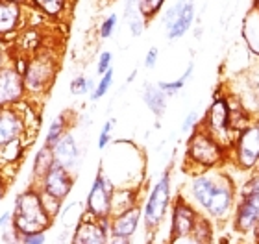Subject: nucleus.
I'll use <instances>...</instances> for the list:
<instances>
[{
	"label": "nucleus",
	"instance_id": "f257e3e1",
	"mask_svg": "<svg viewBox=\"0 0 259 244\" xmlns=\"http://www.w3.org/2000/svg\"><path fill=\"white\" fill-rule=\"evenodd\" d=\"M191 198L209 217L222 220L237 204V187L230 174L221 168L194 174L191 181Z\"/></svg>",
	"mask_w": 259,
	"mask_h": 244
},
{
	"label": "nucleus",
	"instance_id": "f03ea898",
	"mask_svg": "<svg viewBox=\"0 0 259 244\" xmlns=\"http://www.w3.org/2000/svg\"><path fill=\"white\" fill-rule=\"evenodd\" d=\"M184 163L193 174L222 168L230 163V148L198 126L191 135H187Z\"/></svg>",
	"mask_w": 259,
	"mask_h": 244
},
{
	"label": "nucleus",
	"instance_id": "7ed1b4c3",
	"mask_svg": "<svg viewBox=\"0 0 259 244\" xmlns=\"http://www.w3.org/2000/svg\"><path fill=\"white\" fill-rule=\"evenodd\" d=\"M52 213L47 209L41 190L28 189L17 196L13 209V226L22 235L45 233L52 224Z\"/></svg>",
	"mask_w": 259,
	"mask_h": 244
},
{
	"label": "nucleus",
	"instance_id": "20e7f679",
	"mask_svg": "<svg viewBox=\"0 0 259 244\" xmlns=\"http://www.w3.org/2000/svg\"><path fill=\"white\" fill-rule=\"evenodd\" d=\"M56 74H58V58L54 50L37 48L28 58L24 71H22L26 91L35 92V94L47 92L54 83Z\"/></svg>",
	"mask_w": 259,
	"mask_h": 244
},
{
	"label": "nucleus",
	"instance_id": "39448f33",
	"mask_svg": "<svg viewBox=\"0 0 259 244\" xmlns=\"http://www.w3.org/2000/svg\"><path fill=\"white\" fill-rule=\"evenodd\" d=\"M200 126L205 131H209L217 141H221L224 147H232L239 131L233 126V111H232V100L228 96L213 98L209 108L205 109V115L200 119Z\"/></svg>",
	"mask_w": 259,
	"mask_h": 244
},
{
	"label": "nucleus",
	"instance_id": "423d86ee",
	"mask_svg": "<svg viewBox=\"0 0 259 244\" xmlns=\"http://www.w3.org/2000/svg\"><path fill=\"white\" fill-rule=\"evenodd\" d=\"M26 135V120L15 106L0 108V158L15 161L21 154L22 137Z\"/></svg>",
	"mask_w": 259,
	"mask_h": 244
},
{
	"label": "nucleus",
	"instance_id": "0eeeda50",
	"mask_svg": "<svg viewBox=\"0 0 259 244\" xmlns=\"http://www.w3.org/2000/svg\"><path fill=\"white\" fill-rule=\"evenodd\" d=\"M230 161L243 172H254L259 163V119H252L230 147Z\"/></svg>",
	"mask_w": 259,
	"mask_h": 244
},
{
	"label": "nucleus",
	"instance_id": "6e6552de",
	"mask_svg": "<svg viewBox=\"0 0 259 244\" xmlns=\"http://www.w3.org/2000/svg\"><path fill=\"white\" fill-rule=\"evenodd\" d=\"M259 220V174L254 172L237 190L233 228L239 233H248Z\"/></svg>",
	"mask_w": 259,
	"mask_h": 244
},
{
	"label": "nucleus",
	"instance_id": "1a4fd4ad",
	"mask_svg": "<svg viewBox=\"0 0 259 244\" xmlns=\"http://www.w3.org/2000/svg\"><path fill=\"white\" fill-rule=\"evenodd\" d=\"M161 24L167 41H180L191 32L196 21V4L194 0H174L161 11Z\"/></svg>",
	"mask_w": 259,
	"mask_h": 244
},
{
	"label": "nucleus",
	"instance_id": "9d476101",
	"mask_svg": "<svg viewBox=\"0 0 259 244\" xmlns=\"http://www.w3.org/2000/svg\"><path fill=\"white\" fill-rule=\"evenodd\" d=\"M113 181L104 174V168L100 167L87 194V213L98 220H108L113 211Z\"/></svg>",
	"mask_w": 259,
	"mask_h": 244
},
{
	"label": "nucleus",
	"instance_id": "9b49d317",
	"mask_svg": "<svg viewBox=\"0 0 259 244\" xmlns=\"http://www.w3.org/2000/svg\"><path fill=\"white\" fill-rule=\"evenodd\" d=\"M168 202H170V168H167L161 174V178L157 179L154 185L145 207V224L148 229H154L159 226L167 213Z\"/></svg>",
	"mask_w": 259,
	"mask_h": 244
},
{
	"label": "nucleus",
	"instance_id": "f8f14e48",
	"mask_svg": "<svg viewBox=\"0 0 259 244\" xmlns=\"http://www.w3.org/2000/svg\"><path fill=\"white\" fill-rule=\"evenodd\" d=\"M72 187H74V176H72V172L63 168L61 165H58V163L41 179V194H43V198L54 202L58 206L70 194Z\"/></svg>",
	"mask_w": 259,
	"mask_h": 244
},
{
	"label": "nucleus",
	"instance_id": "ddd939ff",
	"mask_svg": "<svg viewBox=\"0 0 259 244\" xmlns=\"http://www.w3.org/2000/svg\"><path fill=\"white\" fill-rule=\"evenodd\" d=\"M26 94L24 76L15 67H0V108L15 106Z\"/></svg>",
	"mask_w": 259,
	"mask_h": 244
},
{
	"label": "nucleus",
	"instance_id": "4468645a",
	"mask_svg": "<svg viewBox=\"0 0 259 244\" xmlns=\"http://www.w3.org/2000/svg\"><path fill=\"white\" fill-rule=\"evenodd\" d=\"M198 217L200 213L191 206L189 202L185 200L184 196H178L172 206V228H170L172 239L180 240L189 237L193 233L196 222H198Z\"/></svg>",
	"mask_w": 259,
	"mask_h": 244
},
{
	"label": "nucleus",
	"instance_id": "2eb2a0df",
	"mask_svg": "<svg viewBox=\"0 0 259 244\" xmlns=\"http://www.w3.org/2000/svg\"><path fill=\"white\" fill-rule=\"evenodd\" d=\"M24 24V2L0 0V37H10L21 32Z\"/></svg>",
	"mask_w": 259,
	"mask_h": 244
},
{
	"label": "nucleus",
	"instance_id": "dca6fc26",
	"mask_svg": "<svg viewBox=\"0 0 259 244\" xmlns=\"http://www.w3.org/2000/svg\"><path fill=\"white\" fill-rule=\"evenodd\" d=\"M72 244H108L106 220H98L95 217L80 220L74 231V237H72Z\"/></svg>",
	"mask_w": 259,
	"mask_h": 244
},
{
	"label": "nucleus",
	"instance_id": "f3484780",
	"mask_svg": "<svg viewBox=\"0 0 259 244\" xmlns=\"http://www.w3.org/2000/svg\"><path fill=\"white\" fill-rule=\"evenodd\" d=\"M52 150H54V159L58 165H61V167L70 170V172H74L76 168H78L81 152H80V147H78L74 135H72L70 131L65 133L60 141L56 142V147L52 148Z\"/></svg>",
	"mask_w": 259,
	"mask_h": 244
},
{
	"label": "nucleus",
	"instance_id": "a211bd4d",
	"mask_svg": "<svg viewBox=\"0 0 259 244\" xmlns=\"http://www.w3.org/2000/svg\"><path fill=\"white\" fill-rule=\"evenodd\" d=\"M241 39L244 43V48L248 50L252 56L259 58V11L255 8H252V6L243 17Z\"/></svg>",
	"mask_w": 259,
	"mask_h": 244
},
{
	"label": "nucleus",
	"instance_id": "6ab92c4d",
	"mask_svg": "<svg viewBox=\"0 0 259 244\" xmlns=\"http://www.w3.org/2000/svg\"><path fill=\"white\" fill-rule=\"evenodd\" d=\"M143 102L152 113L156 115L157 119L165 115L167 111V104H168V96L167 92L163 91L161 87L157 83H152V81H146L143 85Z\"/></svg>",
	"mask_w": 259,
	"mask_h": 244
},
{
	"label": "nucleus",
	"instance_id": "aec40b11",
	"mask_svg": "<svg viewBox=\"0 0 259 244\" xmlns=\"http://www.w3.org/2000/svg\"><path fill=\"white\" fill-rule=\"evenodd\" d=\"M139 218H141V209L137 206L130 207V209H126V211L119 213V217L115 218L113 224H111V233H113V237L128 239L130 235L137 229Z\"/></svg>",
	"mask_w": 259,
	"mask_h": 244
},
{
	"label": "nucleus",
	"instance_id": "412c9836",
	"mask_svg": "<svg viewBox=\"0 0 259 244\" xmlns=\"http://www.w3.org/2000/svg\"><path fill=\"white\" fill-rule=\"evenodd\" d=\"M41 15L60 21L65 15L70 13V8L74 4V0H28Z\"/></svg>",
	"mask_w": 259,
	"mask_h": 244
},
{
	"label": "nucleus",
	"instance_id": "4be33fe9",
	"mask_svg": "<svg viewBox=\"0 0 259 244\" xmlns=\"http://www.w3.org/2000/svg\"><path fill=\"white\" fill-rule=\"evenodd\" d=\"M54 165H56L54 150L50 147H43L35 154V159H33V168H32L33 178L37 179V181H41Z\"/></svg>",
	"mask_w": 259,
	"mask_h": 244
},
{
	"label": "nucleus",
	"instance_id": "5701e85b",
	"mask_svg": "<svg viewBox=\"0 0 259 244\" xmlns=\"http://www.w3.org/2000/svg\"><path fill=\"white\" fill-rule=\"evenodd\" d=\"M65 133H69V115L67 113H60L52 120V124L49 128V133L45 137V147L54 148L56 142L60 141Z\"/></svg>",
	"mask_w": 259,
	"mask_h": 244
},
{
	"label": "nucleus",
	"instance_id": "b1692460",
	"mask_svg": "<svg viewBox=\"0 0 259 244\" xmlns=\"http://www.w3.org/2000/svg\"><path fill=\"white\" fill-rule=\"evenodd\" d=\"M193 72H194V63L191 61L189 65H187V69L184 71V74H182L180 78H176V80H170V81H157V85L167 92V96H174V94H178V92L185 87V83L191 80Z\"/></svg>",
	"mask_w": 259,
	"mask_h": 244
},
{
	"label": "nucleus",
	"instance_id": "393cba45",
	"mask_svg": "<svg viewBox=\"0 0 259 244\" xmlns=\"http://www.w3.org/2000/svg\"><path fill=\"white\" fill-rule=\"evenodd\" d=\"M165 4H167V0H139V11L146 21L152 22L156 17L161 15Z\"/></svg>",
	"mask_w": 259,
	"mask_h": 244
},
{
	"label": "nucleus",
	"instance_id": "a878e982",
	"mask_svg": "<svg viewBox=\"0 0 259 244\" xmlns=\"http://www.w3.org/2000/svg\"><path fill=\"white\" fill-rule=\"evenodd\" d=\"M111 83H113V69H109L106 74H102V76H100L97 87H95V91L91 92L93 102H97V100H100L102 96H106V92L111 89Z\"/></svg>",
	"mask_w": 259,
	"mask_h": 244
},
{
	"label": "nucleus",
	"instance_id": "bb28decb",
	"mask_svg": "<svg viewBox=\"0 0 259 244\" xmlns=\"http://www.w3.org/2000/svg\"><path fill=\"white\" fill-rule=\"evenodd\" d=\"M119 26V15L117 13H109L102 22H100V28H98V35L102 39H109L115 33Z\"/></svg>",
	"mask_w": 259,
	"mask_h": 244
},
{
	"label": "nucleus",
	"instance_id": "cd10ccee",
	"mask_svg": "<svg viewBox=\"0 0 259 244\" xmlns=\"http://www.w3.org/2000/svg\"><path fill=\"white\" fill-rule=\"evenodd\" d=\"M200 126V115L196 109H193V111H189V115L184 119V122H182V128H180V131L184 133V135H191L196 128Z\"/></svg>",
	"mask_w": 259,
	"mask_h": 244
},
{
	"label": "nucleus",
	"instance_id": "c85d7f7f",
	"mask_svg": "<svg viewBox=\"0 0 259 244\" xmlns=\"http://www.w3.org/2000/svg\"><path fill=\"white\" fill-rule=\"evenodd\" d=\"M87 91H91V80H87L85 76H76L70 81V92L72 94L80 96V94H85Z\"/></svg>",
	"mask_w": 259,
	"mask_h": 244
},
{
	"label": "nucleus",
	"instance_id": "c756f323",
	"mask_svg": "<svg viewBox=\"0 0 259 244\" xmlns=\"http://www.w3.org/2000/svg\"><path fill=\"white\" fill-rule=\"evenodd\" d=\"M109 69H113V54H111L109 50H104V52H100V56H98L97 72L102 76V74H106V72L109 71Z\"/></svg>",
	"mask_w": 259,
	"mask_h": 244
},
{
	"label": "nucleus",
	"instance_id": "7c9ffc66",
	"mask_svg": "<svg viewBox=\"0 0 259 244\" xmlns=\"http://www.w3.org/2000/svg\"><path fill=\"white\" fill-rule=\"evenodd\" d=\"M113 128H115V119H109L108 122L102 126L100 135H98V148H100V150H104V148L111 142V131H113Z\"/></svg>",
	"mask_w": 259,
	"mask_h": 244
},
{
	"label": "nucleus",
	"instance_id": "2f4dec72",
	"mask_svg": "<svg viewBox=\"0 0 259 244\" xmlns=\"http://www.w3.org/2000/svg\"><path fill=\"white\" fill-rule=\"evenodd\" d=\"M157 58H159V48H157V46L148 48V52H146V56H145V67L146 69H154V67L157 65Z\"/></svg>",
	"mask_w": 259,
	"mask_h": 244
},
{
	"label": "nucleus",
	"instance_id": "473e14b6",
	"mask_svg": "<svg viewBox=\"0 0 259 244\" xmlns=\"http://www.w3.org/2000/svg\"><path fill=\"white\" fill-rule=\"evenodd\" d=\"M26 244H45V235L43 233L28 235V237H26Z\"/></svg>",
	"mask_w": 259,
	"mask_h": 244
},
{
	"label": "nucleus",
	"instance_id": "72a5a7b5",
	"mask_svg": "<svg viewBox=\"0 0 259 244\" xmlns=\"http://www.w3.org/2000/svg\"><path fill=\"white\" fill-rule=\"evenodd\" d=\"M252 231H254V239H255V244H259V220L255 222V226L252 228Z\"/></svg>",
	"mask_w": 259,
	"mask_h": 244
},
{
	"label": "nucleus",
	"instance_id": "f704fd0d",
	"mask_svg": "<svg viewBox=\"0 0 259 244\" xmlns=\"http://www.w3.org/2000/svg\"><path fill=\"white\" fill-rule=\"evenodd\" d=\"M8 218H10V213H4V217L0 218V228H2V226L8 222Z\"/></svg>",
	"mask_w": 259,
	"mask_h": 244
},
{
	"label": "nucleus",
	"instance_id": "c9c22d12",
	"mask_svg": "<svg viewBox=\"0 0 259 244\" xmlns=\"http://www.w3.org/2000/svg\"><path fill=\"white\" fill-rule=\"evenodd\" d=\"M111 244H128V239H119V237H115V240Z\"/></svg>",
	"mask_w": 259,
	"mask_h": 244
},
{
	"label": "nucleus",
	"instance_id": "e433bc0d",
	"mask_svg": "<svg viewBox=\"0 0 259 244\" xmlns=\"http://www.w3.org/2000/svg\"><path fill=\"white\" fill-rule=\"evenodd\" d=\"M135 76H137V71H134L132 74H130V78H128V83H132V81L135 80Z\"/></svg>",
	"mask_w": 259,
	"mask_h": 244
},
{
	"label": "nucleus",
	"instance_id": "4c0bfd02",
	"mask_svg": "<svg viewBox=\"0 0 259 244\" xmlns=\"http://www.w3.org/2000/svg\"><path fill=\"white\" fill-rule=\"evenodd\" d=\"M250 6H252V8H255V10L259 11V0H252V2H250Z\"/></svg>",
	"mask_w": 259,
	"mask_h": 244
},
{
	"label": "nucleus",
	"instance_id": "58836bf2",
	"mask_svg": "<svg viewBox=\"0 0 259 244\" xmlns=\"http://www.w3.org/2000/svg\"><path fill=\"white\" fill-rule=\"evenodd\" d=\"M255 174H259V163H257V167H255V170H254Z\"/></svg>",
	"mask_w": 259,
	"mask_h": 244
},
{
	"label": "nucleus",
	"instance_id": "ea45409f",
	"mask_svg": "<svg viewBox=\"0 0 259 244\" xmlns=\"http://www.w3.org/2000/svg\"><path fill=\"white\" fill-rule=\"evenodd\" d=\"M0 198H2V194H0Z\"/></svg>",
	"mask_w": 259,
	"mask_h": 244
}]
</instances>
